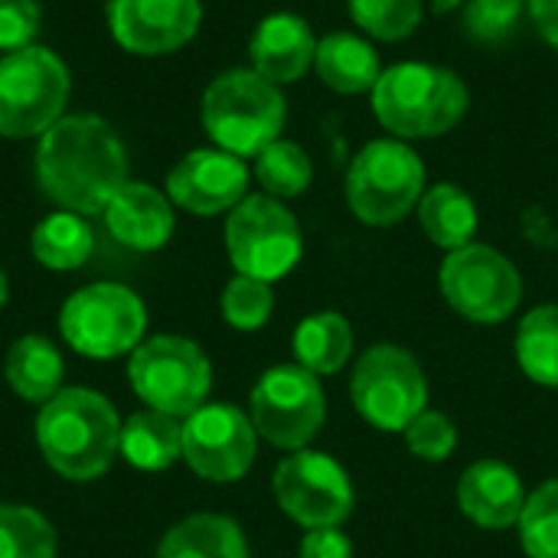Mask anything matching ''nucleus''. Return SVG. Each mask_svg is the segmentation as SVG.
Returning <instances> with one entry per match:
<instances>
[{
    "mask_svg": "<svg viewBox=\"0 0 558 558\" xmlns=\"http://www.w3.org/2000/svg\"><path fill=\"white\" fill-rule=\"evenodd\" d=\"M7 294H10V284H7V275H3V268H0V307L7 304Z\"/></svg>",
    "mask_w": 558,
    "mask_h": 558,
    "instance_id": "39",
    "label": "nucleus"
},
{
    "mask_svg": "<svg viewBox=\"0 0 558 558\" xmlns=\"http://www.w3.org/2000/svg\"><path fill=\"white\" fill-rule=\"evenodd\" d=\"M402 435H405L409 451L418 461H432V464L448 461L454 454V448H458V428H454V422L445 412H435V409H425Z\"/></svg>",
    "mask_w": 558,
    "mask_h": 558,
    "instance_id": "34",
    "label": "nucleus"
},
{
    "mask_svg": "<svg viewBox=\"0 0 558 558\" xmlns=\"http://www.w3.org/2000/svg\"><path fill=\"white\" fill-rule=\"evenodd\" d=\"M36 441L59 477L95 481L118 454L121 422L105 396L92 389H59L39 409Z\"/></svg>",
    "mask_w": 558,
    "mask_h": 558,
    "instance_id": "3",
    "label": "nucleus"
},
{
    "mask_svg": "<svg viewBox=\"0 0 558 558\" xmlns=\"http://www.w3.org/2000/svg\"><path fill=\"white\" fill-rule=\"evenodd\" d=\"M347 13L373 43H402L418 33L425 20V0H347Z\"/></svg>",
    "mask_w": 558,
    "mask_h": 558,
    "instance_id": "29",
    "label": "nucleus"
},
{
    "mask_svg": "<svg viewBox=\"0 0 558 558\" xmlns=\"http://www.w3.org/2000/svg\"><path fill=\"white\" fill-rule=\"evenodd\" d=\"M118 454L128 458L137 471H167L183 458V425L163 412H137L121 425Z\"/></svg>",
    "mask_w": 558,
    "mask_h": 558,
    "instance_id": "23",
    "label": "nucleus"
},
{
    "mask_svg": "<svg viewBox=\"0 0 558 558\" xmlns=\"http://www.w3.org/2000/svg\"><path fill=\"white\" fill-rule=\"evenodd\" d=\"M147 311L141 298L114 281L75 291L59 314L65 343L88 360H114L141 347Z\"/></svg>",
    "mask_w": 558,
    "mask_h": 558,
    "instance_id": "9",
    "label": "nucleus"
},
{
    "mask_svg": "<svg viewBox=\"0 0 558 558\" xmlns=\"http://www.w3.org/2000/svg\"><path fill=\"white\" fill-rule=\"evenodd\" d=\"M43 23L39 0H0V52H16L36 43Z\"/></svg>",
    "mask_w": 558,
    "mask_h": 558,
    "instance_id": "35",
    "label": "nucleus"
},
{
    "mask_svg": "<svg viewBox=\"0 0 558 558\" xmlns=\"http://www.w3.org/2000/svg\"><path fill=\"white\" fill-rule=\"evenodd\" d=\"M105 3H111V0H105Z\"/></svg>",
    "mask_w": 558,
    "mask_h": 558,
    "instance_id": "40",
    "label": "nucleus"
},
{
    "mask_svg": "<svg viewBox=\"0 0 558 558\" xmlns=\"http://www.w3.org/2000/svg\"><path fill=\"white\" fill-rule=\"evenodd\" d=\"M252 177L258 180L265 196L275 199H298L311 190L314 183V160L311 154L288 137L271 141L252 163Z\"/></svg>",
    "mask_w": 558,
    "mask_h": 558,
    "instance_id": "27",
    "label": "nucleus"
},
{
    "mask_svg": "<svg viewBox=\"0 0 558 558\" xmlns=\"http://www.w3.org/2000/svg\"><path fill=\"white\" fill-rule=\"evenodd\" d=\"M291 347H294L298 366H304L314 376H333L347 366L353 353V327L343 314L320 311L298 324Z\"/></svg>",
    "mask_w": 558,
    "mask_h": 558,
    "instance_id": "24",
    "label": "nucleus"
},
{
    "mask_svg": "<svg viewBox=\"0 0 558 558\" xmlns=\"http://www.w3.org/2000/svg\"><path fill=\"white\" fill-rule=\"evenodd\" d=\"M428 7H432L435 16H451L454 10L464 7V0H428Z\"/></svg>",
    "mask_w": 558,
    "mask_h": 558,
    "instance_id": "38",
    "label": "nucleus"
},
{
    "mask_svg": "<svg viewBox=\"0 0 558 558\" xmlns=\"http://www.w3.org/2000/svg\"><path fill=\"white\" fill-rule=\"evenodd\" d=\"M203 26L199 0H111L108 29L131 56H173L196 39Z\"/></svg>",
    "mask_w": 558,
    "mask_h": 558,
    "instance_id": "15",
    "label": "nucleus"
},
{
    "mask_svg": "<svg viewBox=\"0 0 558 558\" xmlns=\"http://www.w3.org/2000/svg\"><path fill=\"white\" fill-rule=\"evenodd\" d=\"M415 216H418L425 239L445 252L471 245L477 235V226H481L474 196L458 183H432L422 193Z\"/></svg>",
    "mask_w": 558,
    "mask_h": 558,
    "instance_id": "21",
    "label": "nucleus"
},
{
    "mask_svg": "<svg viewBox=\"0 0 558 558\" xmlns=\"http://www.w3.org/2000/svg\"><path fill=\"white\" fill-rule=\"evenodd\" d=\"M36 183L62 209L105 213L128 183V147L98 114H65L36 141Z\"/></svg>",
    "mask_w": 558,
    "mask_h": 558,
    "instance_id": "1",
    "label": "nucleus"
},
{
    "mask_svg": "<svg viewBox=\"0 0 558 558\" xmlns=\"http://www.w3.org/2000/svg\"><path fill=\"white\" fill-rule=\"evenodd\" d=\"M517 360L533 383L558 389V304H539L520 320Z\"/></svg>",
    "mask_w": 558,
    "mask_h": 558,
    "instance_id": "28",
    "label": "nucleus"
},
{
    "mask_svg": "<svg viewBox=\"0 0 558 558\" xmlns=\"http://www.w3.org/2000/svg\"><path fill=\"white\" fill-rule=\"evenodd\" d=\"M526 16V0H464L461 7V26L464 36L474 46L497 49L510 43Z\"/></svg>",
    "mask_w": 558,
    "mask_h": 558,
    "instance_id": "30",
    "label": "nucleus"
},
{
    "mask_svg": "<svg viewBox=\"0 0 558 558\" xmlns=\"http://www.w3.org/2000/svg\"><path fill=\"white\" fill-rule=\"evenodd\" d=\"M0 558H56V530L29 507L0 504Z\"/></svg>",
    "mask_w": 558,
    "mask_h": 558,
    "instance_id": "31",
    "label": "nucleus"
},
{
    "mask_svg": "<svg viewBox=\"0 0 558 558\" xmlns=\"http://www.w3.org/2000/svg\"><path fill=\"white\" fill-rule=\"evenodd\" d=\"M157 558H248V546L235 520L196 513L160 539Z\"/></svg>",
    "mask_w": 558,
    "mask_h": 558,
    "instance_id": "22",
    "label": "nucleus"
},
{
    "mask_svg": "<svg viewBox=\"0 0 558 558\" xmlns=\"http://www.w3.org/2000/svg\"><path fill=\"white\" fill-rule=\"evenodd\" d=\"M438 284L448 307L471 324H500L523 301V278L517 265L484 242L445 252Z\"/></svg>",
    "mask_w": 558,
    "mask_h": 558,
    "instance_id": "11",
    "label": "nucleus"
},
{
    "mask_svg": "<svg viewBox=\"0 0 558 558\" xmlns=\"http://www.w3.org/2000/svg\"><path fill=\"white\" fill-rule=\"evenodd\" d=\"M252 170L242 157L222 147H196L167 173V196L193 216L232 213L248 196Z\"/></svg>",
    "mask_w": 558,
    "mask_h": 558,
    "instance_id": "16",
    "label": "nucleus"
},
{
    "mask_svg": "<svg viewBox=\"0 0 558 558\" xmlns=\"http://www.w3.org/2000/svg\"><path fill=\"white\" fill-rule=\"evenodd\" d=\"M62 373L65 363L59 350L36 333L20 337L7 353V383L26 402H49L59 392Z\"/></svg>",
    "mask_w": 558,
    "mask_h": 558,
    "instance_id": "26",
    "label": "nucleus"
},
{
    "mask_svg": "<svg viewBox=\"0 0 558 558\" xmlns=\"http://www.w3.org/2000/svg\"><path fill=\"white\" fill-rule=\"evenodd\" d=\"M248 412L265 441L281 451H304L327 418L320 376L307 373L304 366H275L255 383Z\"/></svg>",
    "mask_w": 558,
    "mask_h": 558,
    "instance_id": "12",
    "label": "nucleus"
},
{
    "mask_svg": "<svg viewBox=\"0 0 558 558\" xmlns=\"http://www.w3.org/2000/svg\"><path fill=\"white\" fill-rule=\"evenodd\" d=\"M29 248H33V258L43 268L75 271V268H82L92 258V252H95V232L85 222V216L69 213V209H59V213H49L33 229Z\"/></svg>",
    "mask_w": 558,
    "mask_h": 558,
    "instance_id": "25",
    "label": "nucleus"
},
{
    "mask_svg": "<svg viewBox=\"0 0 558 558\" xmlns=\"http://www.w3.org/2000/svg\"><path fill=\"white\" fill-rule=\"evenodd\" d=\"M428 190V170L422 154L399 137L366 141L343 177L347 209L373 229H392L409 213L418 209L422 193Z\"/></svg>",
    "mask_w": 558,
    "mask_h": 558,
    "instance_id": "5",
    "label": "nucleus"
},
{
    "mask_svg": "<svg viewBox=\"0 0 558 558\" xmlns=\"http://www.w3.org/2000/svg\"><path fill=\"white\" fill-rule=\"evenodd\" d=\"M199 121L213 147L255 160L271 141L284 137L288 98L281 85L268 82L252 65L226 69L203 88Z\"/></svg>",
    "mask_w": 558,
    "mask_h": 558,
    "instance_id": "4",
    "label": "nucleus"
},
{
    "mask_svg": "<svg viewBox=\"0 0 558 558\" xmlns=\"http://www.w3.org/2000/svg\"><path fill=\"white\" fill-rule=\"evenodd\" d=\"M526 16L539 39L558 52V0H526Z\"/></svg>",
    "mask_w": 558,
    "mask_h": 558,
    "instance_id": "37",
    "label": "nucleus"
},
{
    "mask_svg": "<svg viewBox=\"0 0 558 558\" xmlns=\"http://www.w3.org/2000/svg\"><path fill=\"white\" fill-rule=\"evenodd\" d=\"M471 108V88L461 72L405 59L386 65L369 92V111L389 137L399 141H438L451 134Z\"/></svg>",
    "mask_w": 558,
    "mask_h": 558,
    "instance_id": "2",
    "label": "nucleus"
},
{
    "mask_svg": "<svg viewBox=\"0 0 558 558\" xmlns=\"http://www.w3.org/2000/svg\"><path fill=\"white\" fill-rule=\"evenodd\" d=\"M128 379L141 402L154 412L190 418L206 405L213 386V366L206 353L186 337H154L144 340L128 363Z\"/></svg>",
    "mask_w": 558,
    "mask_h": 558,
    "instance_id": "8",
    "label": "nucleus"
},
{
    "mask_svg": "<svg viewBox=\"0 0 558 558\" xmlns=\"http://www.w3.org/2000/svg\"><path fill=\"white\" fill-rule=\"evenodd\" d=\"M383 69L376 43L356 29H333L317 39L314 75L337 95H369Z\"/></svg>",
    "mask_w": 558,
    "mask_h": 558,
    "instance_id": "20",
    "label": "nucleus"
},
{
    "mask_svg": "<svg viewBox=\"0 0 558 558\" xmlns=\"http://www.w3.org/2000/svg\"><path fill=\"white\" fill-rule=\"evenodd\" d=\"M226 216V252L239 275L271 284L294 271L304 255V235L298 216L281 199L248 193Z\"/></svg>",
    "mask_w": 558,
    "mask_h": 558,
    "instance_id": "7",
    "label": "nucleus"
},
{
    "mask_svg": "<svg viewBox=\"0 0 558 558\" xmlns=\"http://www.w3.org/2000/svg\"><path fill=\"white\" fill-rule=\"evenodd\" d=\"M275 500L278 507L301 523L304 530L340 526L353 513V484L350 474L320 451H294L275 471Z\"/></svg>",
    "mask_w": 558,
    "mask_h": 558,
    "instance_id": "13",
    "label": "nucleus"
},
{
    "mask_svg": "<svg viewBox=\"0 0 558 558\" xmlns=\"http://www.w3.org/2000/svg\"><path fill=\"white\" fill-rule=\"evenodd\" d=\"M275 311V294L268 281L235 275L222 291V317L235 330H262Z\"/></svg>",
    "mask_w": 558,
    "mask_h": 558,
    "instance_id": "33",
    "label": "nucleus"
},
{
    "mask_svg": "<svg viewBox=\"0 0 558 558\" xmlns=\"http://www.w3.org/2000/svg\"><path fill=\"white\" fill-rule=\"evenodd\" d=\"M105 226L114 242L134 252H157L170 242L177 213L167 193L150 183L128 180L105 206Z\"/></svg>",
    "mask_w": 558,
    "mask_h": 558,
    "instance_id": "18",
    "label": "nucleus"
},
{
    "mask_svg": "<svg viewBox=\"0 0 558 558\" xmlns=\"http://www.w3.org/2000/svg\"><path fill=\"white\" fill-rule=\"evenodd\" d=\"M350 396L356 412L373 428L405 432L428 409V379L409 350L379 343L360 356L350 379Z\"/></svg>",
    "mask_w": 558,
    "mask_h": 558,
    "instance_id": "10",
    "label": "nucleus"
},
{
    "mask_svg": "<svg viewBox=\"0 0 558 558\" xmlns=\"http://www.w3.org/2000/svg\"><path fill=\"white\" fill-rule=\"evenodd\" d=\"M72 95V75L62 56L49 46H26L0 56V137L39 141Z\"/></svg>",
    "mask_w": 558,
    "mask_h": 558,
    "instance_id": "6",
    "label": "nucleus"
},
{
    "mask_svg": "<svg viewBox=\"0 0 558 558\" xmlns=\"http://www.w3.org/2000/svg\"><path fill=\"white\" fill-rule=\"evenodd\" d=\"M458 504L464 517L484 530L517 526L526 507L523 481L504 461H474L458 481Z\"/></svg>",
    "mask_w": 558,
    "mask_h": 558,
    "instance_id": "19",
    "label": "nucleus"
},
{
    "mask_svg": "<svg viewBox=\"0 0 558 558\" xmlns=\"http://www.w3.org/2000/svg\"><path fill=\"white\" fill-rule=\"evenodd\" d=\"M520 543L530 558H558V477L526 497L520 517Z\"/></svg>",
    "mask_w": 558,
    "mask_h": 558,
    "instance_id": "32",
    "label": "nucleus"
},
{
    "mask_svg": "<svg viewBox=\"0 0 558 558\" xmlns=\"http://www.w3.org/2000/svg\"><path fill=\"white\" fill-rule=\"evenodd\" d=\"M301 558H353V543L347 539V533H340V526L307 530Z\"/></svg>",
    "mask_w": 558,
    "mask_h": 558,
    "instance_id": "36",
    "label": "nucleus"
},
{
    "mask_svg": "<svg viewBox=\"0 0 558 558\" xmlns=\"http://www.w3.org/2000/svg\"><path fill=\"white\" fill-rule=\"evenodd\" d=\"M258 432L235 405H203L183 422V461L213 484H232L255 461Z\"/></svg>",
    "mask_w": 558,
    "mask_h": 558,
    "instance_id": "14",
    "label": "nucleus"
},
{
    "mask_svg": "<svg viewBox=\"0 0 558 558\" xmlns=\"http://www.w3.org/2000/svg\"><path fill=\"white\" fill-rule=\"evenodd\" d=\"M317 33L301 13H265L248 36V65L275 85H294L314 72Z\"/></svg>",
    "mask_w": 558,
    "mask_h": 558,
    "instance_id": "17",
    "label": "nucleus"
}]
</instances>
